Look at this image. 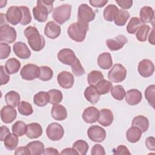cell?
Here are the masks:
<instances>
[{"instance_id":"cell-1","label":"cell","mask_w":155,"mask_h":155,"mask_svg":"<svg viewBox=\"0 0 155 155\" xmlns=\"http://www.w3.org/2000/svg\"><path fill=\"white\" fill-rule=\"evenodd\" d=\"M24 34L27 39L28 44L33 51H39L45 47V39L42 35L39 34V31L35 27H27L24 30Z\"/></svg>"},{"instance_id":"cell-2","label":"cell","mask_w":155,"mask_h":155,"mask_svg":"<svg viewBox=\"0 0 155 155\" xmlns=\"http://www.w3.org/2000/svg\"><path fill=\"white\" fill-rule=\"evenodd\" d=\"M54 0H38L37 5L33 8L34 18L38 22H44L47 20L48 15L53 10Z\"/></svg>"},{"instance_id":"cell-3","label":"cell","mask_w":155,"mask_h":155,"mask_svg":"<svg viewBox=\"0 0 155 155\" xmlns=\"http://www.w3.org/2000/svg\"><path fill=\"white\" fill-rule=\"evenodd\" d=\"M88 24H84L80 22L71 24L67 30L70 38L76 42H81L84 41L87 31L88 30Z\"/></svg>"},{"instance_id":"cell-4","label":"cell","mask_w":155,"mask_h":155,"mask_svg":"<svg viewBox=\"0 0 155 155\" xmlns=\"http://www.w3.org/2000/svg\"><path fill=\"white\" fill-rule=\"evenodd\" d=\"M71 5L63 4L56 7L52 15L53 19L59 24H63L68 21L71 16Z\"/></svg>"},{"instance_id":"cell-5","label":"cell","mask_w":155,"mask_h":155,"mask_svg":"<svg viewBox=\"0 0 155 155\" xmlns=\"http://www.w3.org/2000/svg\"><path fill=\"white\" fill-rule=\"evenodd\" d=\"M127 76V70L120 64H116L108 73V78L110 82L118 83L125 80Z\"/></svg>"},{"instance_id":"cell-6","label":"cell","mask_w":155,"mask_h":155,"mask_svg":"<svg viewBox=\"0 0 155 155\" xmlns=\"http://www.w3.org/2000/svg\"><path fill=\"white\" fill-rule=\"evenodd\" d=\"M94 18L95 12L87 4H82L79 6L78 12V22L88 24V22L93 21Z\"/></svg>"},{"instance_id":"cell-7","label":"cell","mask_w":155,"mask_h":155,"mask_svg":"<svg viewBox=\"0 0 155 155\" xmlns=\"http://www.w3.org/2000/svg\"><path fill=\"white\" fill-rule=\"evenodd\" d=\"M16 31L15 29L8 24L0 27V41L7 44L14 42L16 39Z\"/></svg>"},{"instance_id":"cell-8","label":"cell","mask_w":155,"mask_h":155,"mask_svg":"<svg viewBox=\"0 0 155 155\" xmlns=\"http://www.w3.org/2000/svg\"><path fill=\"white\" fill-rule=\"evenodd\" d=\"M39 67L33 64L25 65L21 70L20 74L23 79L27 81H33L38 78L39 75Z\"/></svg>"},{"instance_id":"cell-9","label":"cell","mask_w":155,"mask_h":155,"mask_svg":"<svg viewBox=\"0 0 155 155\" xmlns=\"http://www.w3.org/2000/svg\"><path fill=\"white\" fill-rule=\"evenodd\" d=\"M46 134L48 139L53 141H57L62 138L64 134V130L61 124L53 122L49 124L47 127Z\"/></svg>"},{"instance_id":"cell-10","label":"cell","mask_w":155,"mask_h":155,"mask_svg":"<svg viewBox=\"0 0 155 155\" xmlns=\"http://www.w3.org/2000/svg\"><path fill=\"white\" fill-rule=\"evenodd\" d=\"M87 135L90 140L94 142H102L106 137L105 130L100 126L92 125L87 131Z\"/></svg>"},{"instance_id":"cell-11","label":"cell","mask_w":155,"mask_h":155,"mask_svg":"<svg viewBox=\"0 0 155 155\" xmlns=\"http://www.w3.org/2000/svg\"><path fill=\"white\" fill-rule=\"evenodd\" d=\"M22 17V11L18 6L10 7L6 12L5 18L8 22L13 25L21 22Z\"/></svg>"},{"instance_id":"cell-12","label":"cell","mask_w":155,"mask_h":155,"mask_svg":"<svg viewBox=\"0 0 155 155\" xmlns=\"http://www.w3.org/2000/svg\"><path fill=\"white\" fill-rule=\"evenodd\" d=\"M137 70L140 76L143 78H148L152 76L154 71V64L151 61L144 59L139 62Z\"/></svg>"},{"instance_id":"cell-13","label":"cell","mask_w":155,"mask_h":155,"mask_svg":"<svg viewBox=\"0 0 155 155\" xmlns=\"http://www.w3.org/2000/svg\"><path fill=\"white\" fill-rule=\"evenodd\" d=\"M58 59L62 64L67 65H71L77 59L74 52L70 48H63L61 50L58 54Z\"/></svg>"},{"instance_id":"cell-14","label":"cell","mask_w":155,"mask_h":155,"mask_svg":"<svg viewBox=\"0 0 155 155\" xmlns=\"http://www.w3.org/2000/svg\"><path fill=\"white\" fill-rule=\"evenodd\" d=\"M57 81L62 88L69 89L73 86L74 79L71 73L67 71H63L58 74Z\"/></svg>"},{"instance_id":"cell-15","label":"cell","mask_w":155,"mask_h":155,"mask_svg":"<svg viewBox=\"0 0 155 155\" xmlns=\"http://www.w3.org/2000/svg\"><path fill=\"white\" fill-rule=\"evenodd\" d=\"M17 116V112L15 107L10 105L4 106L1 110V118L5 124H10L14 121Z\"/></svg>"},{"instance_id":"cell-16","label":"cell","mask_w":155,"mask_h":155,"mask_svg":"<svg viewBox=\"0 0 155 155\" xmlns=\"http://www.w3.org/2000/svg\"><path fill=\"white\" fill-rule=\"evenodd\" d=\"M127 42L128 39L124 35H118L113 39H108L106 41L108 48L111 51L120 50Z\"/></svg>"},{"instance_id":"cell-17","label":"cell","mask_w":155,"mask_h":155,"mask_svg":"<svg viewBox=\"0 0 155 155\" xmlns=\"http://www.w3.org/2000/svg\"><path fill=\"white\" fill-rule=\"evenodd\" d=\"M13 50L15 54L21 59H28L31 56V51L24 42H15L13 45Z\"/></svg>"},{"instance_id":"cell-18","label":"cell","mask_w":155,"mask_h":155,"mask_svg":"<svg viewBox=\"0 0 155 155\" xmlns=\"http://www.w3.org/2000/svg\"><path fill=\"white\" fill-rule=\"evenodd\" d=\"M61 32L60 25L54 21L48 22L44 28L45 35L50 39H55L59 36Z\"/></svg>"},{"instance_id":"cell-19","label":"cell","mask_w":155,"mask_h":155,"mask_svg":"<svg viewBox=\"0 0 155 155\" xmlns=\"http://www.w3.org/2000/svg\"><path fill=\"white\" fill-rule=\"evenodd\" d=\"M99 116V110L94 107H88L86 108L83 113L82 118L88 124H93L97 121Z\"/></svg>"},{"instance_id":"cell-20","label":"cell","mask_w":155,"mask_h":155,"mask_svg":"<svg viewBox=\"0 0 155 155\" xmlns=\"http://www.w3.org/2000/svg\"><path fill=\"white\" fill-rule=\"evenodd\" d=\"M113 112L107 108H103L99 111V116L97 122L104 127L110 126L113 121Z\"/></svg>"},{"instance_id":"cell-21","label":"cell","mask_w":155,"mask_h":155,"mask_svg":"<svg viewBox=\"0 0 155 155\" xmlns=\"http://www.w3.org/2000/svg\"><path fill=\"white\" fill-rule=\"evenodd\" d=\"M125 101L130 105L138 104L142 99V93L137 89H131L125 93Z\"/></svg>"},{"instance_id":"cell-22","label":"cell","mask_w":155,"mask_h":155,"mask_svg":"<svg viewBox=\"0 0 155 155\" xmlns=\"http://www.w3.org/2000/svg\"><path fill=\"white\" fill-rule=\"evenodd\" d=\"M100 94L94 85L87 87L84 91L85 99L92 104H96L99 100Z\"/></svg>"},{"instance_id":"cell-23","label":"cell","mask_w":155,"mask_h":155,"mask_svg":"<svg viewBox=\"0 0 155 155\" xmlns=\"http://www.w3.org/2000/svg\"><path fill=\"white\" fill-rule=\"evenodd\" d=\"M42 134V128L38 123H30L27 125L26 135L30 139H36Z\"/></svg>"},{"instance_id":"cell-24","label":"cell","mask_w":155,"mask_h":155,"mask_svg":"<svg viewBox=\"0 0 155 155\" xmlns=\"http://www.w3.org/2000/svg\"><path fill=\"white\" fill-rule=\"evenodd\" d=\"M52 117L56 120H63L67 117V111L64 106L61 104L54 105L51 110Z\"/></svg>"},{"instance_id":"cell-25","label":"cell","mask_w":155,"mask_h":155,"mask_svg":"<svg viewBox=\"0 0 155 155\" xmlns=\"http://www.w3.org/2000/svg\"><path fill=\"white\" fill-rule=\"evenodd\" d=\"M98 65L104 70H108L113 65V60L110 53H103L98 56L97 58Z\"/></svg>"},{"instance_id":"cell-26","label":"cell","mask_w":155,"mask_h":155,"mask_svg":"<svg viewBox=\"0 0 155 155\" xmlns=\"http://www.w3.org/2000/svg\"><path fill=\"white\" fill-rule=\"evenodd\" d=\"M154 10L149 6L143 7L139 12L140 19L143 23H150L154 20Z\"/></svg>"},{"instance_id":"cell-27","label":"cell","mask_w":155,"mask_h":155,"mask_svg":"<svg viewBox=\"0 0 155 155\" xmlns=\"http://www.w3.org/2000/svg\"><path fill=\"white\" fill-rule=\"evenodd\" d=\"M131 125L139 128L142 133H145L148 128L149 120L145 116H137L133 119Z\"/></svg>"},{"instance_id":"cell-28","label":"cell","mask_w":155,"mask_h":155,"mask_svg":"<svg viewBox=\"0 0 155 155\" xmlns=\"http://www.w3.org/2000/svg\"><path fill=\"white\" fill-rule=\"evenodd\" d=\"M119 9L116 5L114 4L108 5L104 10L103 15L104 19L110 22L114 21L119 13Z\"/></svg>"},{"instance_id":"cell-29","label":"cell","mask_w":155,"mask_h":155,"mask_svg":"<svg viewBox=\"0 0 155 155\" xmlns=\"http://www.w3.org/2000/svg\"><path fill=\"white\" fill-rule=\"evenodd\" d=\"M142 133L141 130L139 128L132 126L127 131L126 137L127 140L131 143H136L140 139Z\"/></svg>"},{"instance_id":"cell-30","label":"cell","mask_w":155,"mask_h":155,"mask_svg":"<svg viewBox=\"0 0 155 155\" xmlns=\"http://www.w3.org/2000/svg\"><path fill=\"white\" fill-rule=\"evenodd\" d=\"M21 67L20 62L16 58H12L5 62V69L9 74H13L17 73Z\"/></svg>"},{"instance_id":"cell-31","label":"cell","mask_w":155,"mask_h":155,"mask_svg":"<svg viewBox=\"0 0 155 155\" xmlns=\"http://www.w3.org/2000/svg\"><path fill=\"white\" fill-rule=\"evenodd\" d=\"M26 146L28 148L30 154L31 155L42 154L45 150L44 143L39 140L30 142L27 143Z\"/></svg>"},{"instance_id":"cell-32","label":"cell","mask_w":155,"mask_h":155,"mask_svg":"<svg viewBox=\"0 0 155 155\" xmlns=\"http://www.w3.org/2000/svg\"><path fill=\"white\" fill-rule=\"evenodd\" d=\"M4 99L6 104L13 107L18 106L20 103L19 94L15 91H10L7 93L5 95Z\"/></svg>"},{"instance_id":"cell-33","label":"cell","mask_w":155,"mask_h":155,"mask_svg":"<svg viewBox=\"0 0 155 155\" xmlns=\"http://www.w3.org/2000/svg\"><path fill=\"white\" fill-rule=\"evenodd\" d=\"M49 101L50 98L48 92L40 91L36 93L33 97V102L38 107H44Z\"/></svg>"},{"instance_id":"cell-34","label":"cell","mask_w":155,"mask_h":155,"mask_svg":"<svg viewBox=\"0 0 155 155\" xmlns=\"http://www.w3.org/2000/svg\"><path fill=\"white\" fill-rule=\"evenodd\" d=\"M18 136L14 133H9L5 138L4 142L5 147L8 150H15L18 145Z\"/></svg>"},{"instance_id":"cell-35","label":"cell","mask_w":155,"mask_h":155,"mask_svg":"<svg viewBox=\"0 0 155 155\" xmlns=\"http://www.w3.org/2000/svg\"><path fill=\"white\" fill-rule=\"evenodd\" d=\"M27 127V125H26L25 123L21 120H18L12 125V130L13 133L18 137H21L26 134Z\"/></svg>"},{"instance_id":"cell-36","label":"cell","mask_w":155,"mask_h":155,"mask_svg":"<svg viewBox=\"0 0 155 155\" xmlns=\"http://www.w3.org/2000/svg\"><path fill=\"white\" fill-rule=\"evenodd\" d=\"M130 18V14L128 11L124 9H119V13L114 19V21L117 26H124L125 25Z\"/></svg>"},{"instance_id":"cell-37","label":"cell","mask_w":155,"mask_h":155,"mask_svg":"<svg viewBox=\"0 0 155 155\" xmlns=\"http://www.w3.org/2000/svg\"><path fill=\"white\" fill-rule=\"evenodd\" d=\"M104 79L103 74L97 70L90 71L87 76L88 83L90 85H96L99 81Z\"/></svg>"},{"instance_id":"cell-38","label":"cell","mask_w":155,"mask_h":155,"mask_svg":"<svg viewBox=\"0 0 155 155\" xmlns=\"http://www.w3.org/2000/svg\"><path fill=\"white\" fill-rule=\"evenodd\" d=\"M143 24V23L140 21L139 18L133 17L131 18L127 26V30L128 33H136L137 29Z\"/></svg>"},{"instance_id":"cell-39","label":"cell","mask_w":155,"mask_h":155,"mask_svg":"<svg viewBox=\"0 0 155 155\" xmlns=\"http://www.w3.org/2000/svg\"><path fill=\"white\" fill-rule=\"evenodd\" d=\"M97 91H99L100 94H107L113 87L112 83L109 81H107L104 79L99 81L96 85Z\"/></svg>"},{"instance_id":"cell-40","label":"cell","mask_w":155,"mask_h":155,"mask_svg":"<svg viewBox=\"0 0 155 155\" xmlns=\"http://www.w3.org/2000/svg\"><path fill=\"white\" fill-rule=\"evenodd\" d=\"M73 148L80 155H85L87 154L89 145L87 142L84 140H78L73 145Z\"/></svg>"},{"instance_id":"cell-41","label":"cell","mask_w":155,"mask_h":155,"mask_svg":"<svg viewBox=\"0 0 155 155\" xmlns=\"http://www.w3.org/2000/svg\"><path fill=\"white\" fill-rule=\"evenodd\" d=\"M49 94L50 101L49 102L53 105L59 104L63 99L62 92L56 89H51L48 91Z\"/></svg>"},{"instance_id":"cell-42","label":"cell","mask_w":155,"mask_h":155,"mask_svg":"<svg viewBox=\"0 0 155 155\" xmlns=\"http://www.w3.org/2000/svg\"><path fill=\"white\" fill-rule=\"evenodd\" d=\"M150 30V27L146 24L142 25L136 31V36L137 39L140 42H145L147 39Z\"/></svg>"},{"instance_id":"cell-43","label":"cell","mask_w":155,"mask_h":155,"mask_svg":"<svg viewBox=\"0 0 155 155\" xmlns=\"http://www.w3.org/2000/svg\"><path fill=\"white\" fill-rule=\"evenodd\" d=\"M39 75L38 78L43 81H50L53 75L51 68L47 66H41L39 67Z\"/></svg>"},{"instance_id":"cell-44","label":"cell","mask_w":155,"mask_h":155,"mask_svg":"<svg viewBox=\"0 0 155 155\" xmlns=\"http://www.w3.org/2000/svg\"><path fill=\"white\" fill-rule=\"evenodd\" d=\"M111 96L117 101H122L125 96V91L122 85H117L111 88L110 90Z\"/></svg>"},{"instance_id":"cell-45","label":"cell","mask_w":155,"mask_h":155,"mask_svg":"<svg viewBox=\"0 0 155 155\" xmlns=\"http://www.w3.org/2000/svg\"><path fill=\"white\" fill-rule=\"evenodd\" d=\"M18 110L19 113L24 116H29L33 112L31 105L26 101L20 102L18 106Z\"/></svg>"},{"instance_id":"cell-46","label":"cell","mask_w":155,"mask_h":155,"mask_svg":"<svg viewBox=\"0 0 155 155\" xmlns=\"http://www.w3.org/2000/svg\"><path fill=\"white\" fill-rule=\"evenodd\" d=\"M154 94H155V85L154 84L149 85L145 90V97L148 104L154 108Z\"/></svg>"},{"instance_id":"cell-47","label":"cell","mask_w":155,"mask_h":155,"mask_svg":"<svg viewBox=\"0 0 155 155\" xmlns=\"http://www.w3.org/2000/svg\"><path fill=\"white\" fill-rule=\"evenodd\" d=\"M20 9L22 11V17L21 21V24L23 25H26L31 22V16L29 8L26 6H20Z\"/></svg>"},{"instance_id":"cell-48","label":"cell","mask_w":155,"mask_h":155,"mask_svg":"<svg viewBox=\"0 0 155 155\" xmlns=\"http://www.w3.org/2000/svg\"><path fill=\"white\" fill-rule=\"evenodd\" d=\"M71 70L73 73L76 76H80L85 74V71L84 68L81 65V63L80 61L77 58L74 62L71 65Z\"/></svg>"},{"instance_id":"cell-49","label":"cell","mask_w":155,"mask_h":155,"mask_svg":"<svg viewBox=\"0 0 155 155\" xmlns=\"http://www.w3.org/2000/svg\"><path fill=\"white\" fill-rule=\"evenodd\" d=\"M11 53L10 46L4 42L0 44V58L1 59H4L7 58Z\"/></svg>"},{"instance_id":"cell-50","label":"cell","mask_w":155,"mask_h":155,"mask_svg":"<svg viewBox=\"0 0 155 155\" xmlns=\"http://www.w3.org/2000/svg\"><path fill=\"white\" fill-rule=\"evenodd\" d=\"M91 154L93 155H104L105 154V149L100 144H95L91 148Z\"/></svg>"},{"instance_id":"cell-51","label":"cell","mask_w":155,"mask_h":155,"mask_svg":"<svg viewBox=\"0 0 155 155\" xmlns=\"http://www.w3.org/2000/svg\"><path fill=\"white\" fill-rule=\"evenodd\" d=\"M0 74H1V85H4L8 83L10 79V76L5 71V69L2 65L0 66Z\"/></svg>"},{"instance_id":"cell-52","label":"cell","mask_w":155,"mask_h":155,"mask_svg":"<svg viewBox=\"0 0 155 155\" xmlns=\"http://www.w3.org/2000/svg\"><path fill=\"white\" fill-rule=\"evenodd\" d=\"M116 3L120 7L124 9H129L133 5V1L132 0H125V1H116Z\"/></svg>"},{"instance_id":"cell-53","label":"cell","mask_w":155,"mask_h":155,"mask_svg":"<svg viewBox=\"0 0 155 155\" xmlns=\"http://www.w3.org/2000/svg\"><path fill=\"white\" fill-rule=\"evenodd\" d=\"M145 145L147 148L151 151L155 150V138L153 136L148 137L145 140Z\"/></svg>"},{"instance_id":"cell-54","label":"cell","mask_w":155,"mask_h":155,"mask_svg":"<svg viewBox=\"0 0 155 155\" xmlns=\"http://www.w3.org/2000/svg\"><path fill=\"white\" fill-rule=\"evenodd\" d=\"M113 154H131L127 147L123 145H119L116 150H114Z\"/></svg>"},{"instance_id":"cell-55","label":"cell","mask_w":155,"mask_h":155,"mask_svg":"<svg viewBox=\"0 0 155 155\" xmlns=\"http://www.w3.org/2000/svg\"><path fill=\"white\" fill-rule=\"evenodd\" d=\"M108 0H90V1H89L90 4L92 6H93L94 7H97V8L103 7L108 3Z\"/></svg>"},{"instance_id":"cell-56","label":"cell","mask_w":155,"mask_h":155,"mask_svg":"<svg viewBox=\"0 0 155 155\" xmlns=\"http://www.w3.org/2000/svg\"><path fill=\"white\" fill-rule=\"evenodd\" d=\"M15 154L16 155H20V154H30V151L28 149V148L26 147H19L16 148Z\"/></svg>"},{"instance_id":"cell-57","label":"cell","mask_w":155,"mask_h":155,"mask_svg":"<svg viewBox=\"0 0 155 155\" xmlns=\"http://www.w3.org/2000/svg\"><path fill=\"white\" fill-rule=\"evenodd\" d=\"M10 133L9 129L4 125L1 127V134H0V140L1 141H4L5 137Z\"/></svg>"},{"instance_id":"cell-58","label":"cell","mask_w":155,"mask_h":155,"mask_svg":"<svg viewBox=\"0 0 155 155\" xmlns=\"http://www.w3.org/2000/svg\"><path fill=\"white\" fill-rule=\"evenodd\" d=\"M59 153L58 152V151L54 148L52 147H48L47 148L44 150V152H43V154H45V155H57L59 154Z\"/></svg>"},{"instance_id":"cell-59","label":"cell","mask_w":155,"mask_h":155,"mask_svg":"<svg viewBox=\"0 0 155 155\" xmlns=\"http://www.w3.org/2000/svg\"><path fill=\"white\" fill-rule=\"evenodd\" d=\"M61 154H78L74 149L73 148H66L64 149L60 153Z\"/></svg>"},{"instance_id":"cell-60","label":"cell","mask_w":155,"mask_h":155,"mask_svg":"<svg viewBox=\"0 0 155 155\" xmlns=\"http://www.w3.org/2000/svg\"><path fill=\"white\" fill-rule=\"evenodd\" d=\"M154 28H152V31L150 33V35L149 36L148 38V41L150 44H151L152 45H154Z\"/></svg>"}]
</instances>
